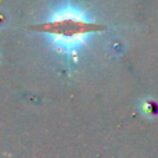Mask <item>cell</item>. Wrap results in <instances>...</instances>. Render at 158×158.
<instances>
[{
    "instance_id": "6da1fadb",
    "label": "cell",
    "mask_w": 158,
    "mask_h": 158,
    "mask_svg": "<svg viewBox=\"0 0 158 158\" xmlns=\"http://www.w3.org/2000/svg\"><path fill=\"white\" fill-rule=\"evenodd\" d=\"M86 19L83 11L75 7H63L61 11L56 13V17L49 19L47 32L54 38L53 43L67 52L77 47L79 42L83 40L85 33L92 32V24Z\"/></svg>"
},
{
    "instance_id": "7a4b0ae2",
    "label": "cell",
    "mask_w": 158,
    "mask_h": 158,
    "mask_svg": "<svg viewBox=\"0 0 158 158\" xmlns=\"http://www.w3.org/2000/svg\"><path fill=\"white\" fill-rule=\"evenodd\" d=\"M139 111L142 112L143 117L146 118H154L158 115V103L157 100L151 97H144L139 103Z\"/></svg>"
}]
</instances>
